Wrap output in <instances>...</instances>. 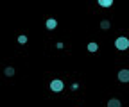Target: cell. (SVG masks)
<instances>
[{
  "label": "cell",
  "mask_w": 129,
  "mask_h": 107,
  "mask_svg": "<svg viewBox=\"0 0 129 107\" xmlns=\"http://www.w3.org/2000/svg\"><path fill=\"white\" fill-rule=\"evenodd\" d=\"M118 80L120 82H129V70H120L118 71Z\"/></svg>",
  "instance_id": "obj_3"
},
{
  "label": "cell",
  "mask_w": 129,
  "mask_h": 107,
  "mask_svg": "<svg viewBox=\"0 0 129 107\" xmlns=\"http://www.w3.org/2000/svg\"><path fill=\"white\" fill-rule=\"evenodd\" d=\"M108 107H122V103L117 98H111V100H108Z\"/></svg>",
  "instance_id": "obj_4"
},
{
  "label": "cell",
  "mask_w": 129,
  "mask_h": 107,
  "mask_svg": "<svg viewBox=\"0 0 129 107\" xmlns=\"http://www.w3.org/2000/svg\"><path fill=\"white\" fill-rule=\"evenodd\" d=\"M18 43H20V45H25V43H27V36H20V38H18Z\"/></svg>",
  "instance_id": "obj_10"
},
{
  "label": "cell",
  "mask_w": 129,
  "mask_h": 107,
  "mask_svg": "<svg viewBox=\"0 0 129 107\" xmlns=\"http://www.w3.org/2000/svg\"><path fill=\"white\" fill-rule=\"evenodd\" d=\"M56 25H57V22H56V20H52V18H50V20H47V29L54 30V29H56Z\"/></svg>",
  "instance_id": "obj_5"
},
{
  "label": "cell",
  "mask_w": 129,
  "mask_h": 107,
  "mask_svg": "<svg viewBox=\"0 0 129 107\" xmlns=\"http://www.w3.org/2000/svg\"><path fill=\"white\" fill-rule=\"evenodd\" d=\"M109 27H111V23H109L108 20H102V22H101V29H102V30H108Z\"/></svg>",
  "instance_id": "obj_7"
},
{
  "label": "cell",
  "mask_w": 129,
  "mask_h": 107,
  "mask_svg": "<svg viewBox=\"0 0 129 107\" xmlns=\"http://www.w3.org/2000/svg\"><path fill=\"white\" fill-rule=\"evenodd\" d=\"M63 86H64V84H63L61 80H52V82H50V89L54 91V93H59V91H63Z\"/></svg>",
  "instance_id": "obj_2"
},
{
  "label": "cell",
  "mask_w": 129,
  "mask_h": 107,
  "mask_svg": "<svg viewBox=\"0 0 129 107\" xmlns=\"http://www.w3.org/2000/svg\"><path fill=\"white\" fill-rule=\"evenodd\" d=\"M88 50H90V52H97V50H99V45H97L95 41H91V43L88 45Z\"/></svg>",
  "instance_id": "obj_6"
},
{
  "label": "cell",
  "mask_w": 129,
  "mask_h": 107,
  "mask_svg": "<svg viewBox=\"0 0 129 107\" xmlns=\"http://www.w3.org/2000/svg\"><path fill=\"white\" fill-rule=\"evenodd\" d=\"M113 2H111V0H101V2H99V6H102V7H109Z\"/></svg>",
  "instance_id": "obj_8"
},
{
  "label": "cell",
  "mask_w": 129,
  "mask_h": 107,
  "mask_svg": "<svg viewBox=\"0 0 129 107\" xmlns=\"http://www.w3.org/2000/svg\"><path fill=\"white\" fill-rule=\"evenodd\" d=\"M115 47H117L118 50H127V48H129V39H127V38H117Z\"/></svg>",
  "instance_id": "obj_1"
},
{
  "label": "cell",
  "mask_w": 129,
  "mask_h": 107,
  "mask_svg": "<svg viewBox=\"0 0 129 107\" xmlns=\"http://www.w3.org/2000/svg\"><path fill=\"white\" fill-rule=\"evenodd\" d=\"M4 73L7 75V77H13V75H14V68H11V66H9V68H6V71H4Z\"/></svg>",
  "instance_id": "obj_9"
}]
</instances>
